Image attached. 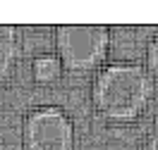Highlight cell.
<instances>
[{"instance_id": "3", "label": "cell", "mask_w": 158, "mask_h": 150, "mask_svg": "<svg viewBox=\"0 0 158 150\" xmlns=\"http://www.w3.org/2000/svg\"><path fill=\"white\" fill-rule=\"evenodd\" d=\"M24 150H74V124L62 107L41 105L24 114Z\"/></svg>"}, {"instance_id": "4", "label": "cell", "mask_w": 158, "mask_h": 150, "mask_svg": "<svg viewBox=\"0 0 158 150\" xmlns=\"http://www.w3.org/2000/svg\"><path fill=\"white\" fill-rule=\"evenodd\" d=\"M22 52V33L12 24H0V83L10 79Z\"/></svg>"}, {"instance_id": "6", "label": "cell", "mask_w": 158, "mask_h": 150, "mask_svg": "<svg viewBox=\"0 0 158 150\" xmlns=\"http://www.w3.org/2000/svg\"><path fill=\"white\" fill-rule=\"evenodd\" d=\"M144 69L148 71L151 79H158V36H153L146 45V67Z\"/></svg>"}, {"instance_id": "1", "label": "cell", "mask_w": 158, "mask_h": 150, "mask_svg": "<svg viewBox=\"0 0 158 150\" xmlns=\"http://www.w3.org/2000/svg\"><path fill=\"white\" fill-rule=\"evenodd\" d=\"M153 98V79L137 62H113L96 71L91 102L108 121H134Z\"/></svg>"}, {"instance_id": "2", "label": "cell", "mask_w": 158, "mask_h": 150, "mask_svg": "<svg viewBox=\"0 0 158 150\" xmlns=\"http://www.w3.org/2000/svg\"><path fill=\"white\" fill-rule=\"evenodd\" d=\"M55 50L62 69L91 71L108 57L110 29L103 24H60L55 26Z\"/></svg>"}, {"instance_id": "7", "label": "cell", "mask_w": 158, "mask_h": 150, "mask_svg": "<svg viewBox=\"0 0 158 150\" xmlns=\"http://www.w3.org/2000/svg\"><path fill=\"white\" fill-rule=\"evenodd\" d=\"M141 150H158V117H156V121H153V129H151V133L146 136Z\"/></svg>"}, {"instance_id": "5", "label": "cell", "mask_w": 158, "mask_h": 150, "mask_svg": "<svg viewBox=\"0 0 158 150\" xmlns=\"http://www.w3.org/2000/svg\"><path fill=\"white\" fill-rule=\"evenodd\" d=\"M31 76L36 83H53L62 76V62L58 55H39L31 62Z\"/></svg>"}]
</instances>
